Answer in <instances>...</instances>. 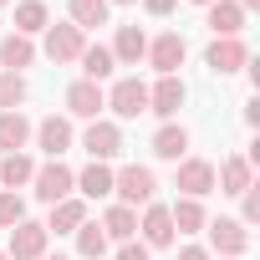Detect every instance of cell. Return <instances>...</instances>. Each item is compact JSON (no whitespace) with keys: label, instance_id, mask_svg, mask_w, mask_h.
<instances>
[{"label":"cell","instance_id":"obj_7","mask_svg":"<svg viewBox=\"0 0 260 260\" xmlns=\"http://www.w3.org/2000/svg\"><path fill=\"white\" fill-rule=\"evenodd\" d=\"M82 46H87V31H77L72 21H61V26H46V56H51L56 67L77 61V56H82Z\"/></svg>","mask_w":260,"mask_h":260},{"label":"cell","instance_id":"obj_6","mask_svg":"<svg viewBox=\"0 0 260 260\" xmlns=\"http://www.w3.org/2000/svg\"><path fill=\"white\" fill-rule=\"evenodd\" d=\"M82 148H87V158L92 164H107V158H117L122 153V127L117 122H87V133H82Z\"/></svg>","mask_w":260,"mask_h":260},{"label":"cell","instance_id":"obj_13","mask_svg":"<svg viewBox=\"0 0 260 260\" xmlns=\"http://www.w3.org/2000/svg\"><path fill=\"white\" fill-rule=\"evenodd\" d=\"M31 133H36V148H41L46 158H61V153L72 148V122H67V117H56V112H51V117H41Z\"/></svg>","mask_w":260,"mask_h":260},{"label":"cell","instance_id":"obj_11","mask_svg":"<svg viewBox=\"0 0 260 260\" xmlns=\"http://www.w3.org/2000/svg\"><path fill=\"white\" fill-rule=\"evenodd\" d=\"M46 240H51L46 224L21 219V224L11 230V250H6V255H11V260H41V255H46Z\"/></svg>","mask_w":260,"mask_h":260},{"label":"cell","instance_id":"obj_30","mask_svg":"<svg viewBox=\"0 0 260 260\" xmlns=\"http://www.w3.org/2000/svg\"><path fill=\"white\" fill-rule=\"evenodd\" d=\"M77 255H82V260H102V255H107L102 224H82V230H77Z\"/></svg>","mask_w":260,"mask_h":260},{"label":"cell","instance_id":"obj_31","mask_svg":"<svg viewBox=\"0 0 260 260\" xmlns=\"http://www.w3.org/2000/svg\"><path fill=\"white\" fill-rule=\"evenodd\" d=\"M26 219V199L16 189H0V230H16Z\"/></svg>","mask_w":260,"mask_h":260},{"label":"cell","instance_id":"obj_3","mask_svg":"<svg viewBox=\"0 0 260 260\" xmlns=\"http://www.w3.org/2000/svg\"><path fill=\"white\" fill-rule=\"evenodd\" d=\"M107 107H112L122 122L143 117V112H148V82H138V77H117L112 92H107Z\"/></svg>","mask_w":260,"mask_h":260},{"label":"cell","instance_id":"obj_27","mask_svg":"<svg viewBox=\"0 0 260 260\" xmlns=\"http://www.w3.org/2000/svg\"><path fill=\"white\" fill-rule=\"evenodd\" d=\"M77 189H82L87 199H107V194H112V169H107V164H87V169L77 174Z\"/></svg>","mask_w":260,"mask_h":260},{"label":"cell","instance_id":"obj_5","mask_svg":"<svg viewBox=\"0 0 260 260\" xmlns=\"http://www.w3.org/2000/svg\"><path fill=\"white\" fill-rule=\"evenodd\" d=\"M204 67H209L214 77H230V72L250 67V46H245L240 36H214L209 51H204Z\"/></svg>","mask_w":260,"mask_h":260},{"label":"cell","instance_id":"obj_24","mask_svg":"<svg viewBox=\"0 0 260 260\" xmlns=\"http://www.w3.org/2000/svg\"><path fill=\"white\" fill-rule=\"evenodd\" d=\"M153 153H158V158H169V164H179V158L189 153V133H184L179 122H164L158 133H153Z\"/></svg>","mask_w":260,"mask_h":260},{"label":"cell","instance_id":"obj_8","mask_svg":"<svg viewBox=\"0 0 260 260\" xmlns=\"http://www.w3.org/2000/svg\"><path fill=\"white\" fill-rule=\"evenodd\" d=\"M174 189H184V199L214 194V164H209V158H184L179 174H174Z\"/></svg>","mask_w":260,"mask_h":260},{"label":"cell","instance_id":"obj_19","mask_svg":"<svg viewBox=\"0 0 260 260\" xmlns=\"http://www.w3.org/2000/svg\"><path fill=\"white\" fill-rule=\"evenodd\" d=\"M214 184H219V194H245L255 179H250V164H245V153H235V158H224L219 169H214Z\"/></svg>","mask_w":260,"mask_h":260},{"label":"cell","instance_id":"obj_39","mask_svg":"<svg viewBox=\"0 0 260 260\" xmlns=\"http://www.w3.org/2000/svg\"><path fill=\"white\" fill-rule=\"evenodd\" d=\"M194 6H214V0H194Z\"/></svg>","mask_w":260,"mask_h":260},{"label":"cell","instance_id":"obj_26","mask_svg":"<svg viewBox=\"0 0 260 260\" xmlns=\"http://www.w3.org/2000/svg\"><path fill=\"white\" fill-rule=\"evenodd\" d=\"M31 174H36V158L31 153H6V158H0V184H6V189L31 184Z\"/></svg>","mask_w":260,"mask_h":260},{"label":"cell","instance_id":"obj_25","mask_svg":"<svg viewBox=\"0 0 260 260\" xmlns=\"http://www.w3.org/2000/svg\"><path fill=\"white\" fill-rule=\"evenodd\" d=\"M46 26H51L46 0H21V6H16V36H36V31H46Z\"/></svg>","mask_w":260,"mask_h":260},{"label":"cell","instance_id":"obj_15","mask_svg":"<svg viewBox=\"0 0 260 260\" xmlns=\"http://www.w3.org/2000/svg\"><path fill=\"white\" fill-rule=\"evenodd\" d=\"M107 51H112V61H117V67H138V61L148 56V36H143L138 26H117V36H112V46H107Z\"/></svg>","mask_w":260,"mask_h":260},{"label":"cell","instance_id":"obj_29","mask_svg":"<svg viewBox=\"0 0 260 260\" xmlns=\"http://www.w3.org/2000/svg\"><path fill=\"white\" fill-rule=\"evenodd\" d=\"M21 102H26V77L0 72V112H21Z\"/></svg>","mask_w":260,"mask_h":260},{"label":"cell","instance_id":"obj_23","mask_svg":"<svg viewBox=\"0 0 260 260\" xmlns=\"http://www.w3.org/2000/svg\"><path fill=\"white\" fill-rule=\"evenodd\" d=\"M36 61V46H31V36H6L0 41V72H21V67H31Z\"/></svg>","mask_w":260,"mask_h":260},{"label":"cell","instance_id":"obj_10","mask_svg":"<svg viewBox=\"0 0 260 260\" xmlns=\"http://www.w3.org/2000/svg\"><path fill=\"white\" fill-rule=\"evenodd\" d=\"M209 230V245L224 255V260H240L245 250H250V230L240 224V219H214V224H204Z\"/></svg>","mask_w":260,"mask_h":260},{"label":"cell","instance_id":"obj_17","mask_svg":"<svg viewBox=\"0 0 260 260\" xmlns=\"http://www.w3.org/2000/svg\"><path fill=\"white\" fill-rule=\"evenodd\" d=\"M26 143H31V117L0 112V153H26Z\"/></svg>","mask_w":260,"mask_h":260},{"label":"cell","instance_id":"obj_41","mask_svg":"<svg viewBox=\"0 0 260 260\" xmlns=\"http://www.w3.org/2000/svg\"><path fill=\"white\" fill-rule=\"evenodd\" d=\"M0 6H11V0H0Z\"/></svg>","mask_w":260,"mask_h":260},{"label":"cell","instance_id":"obj_32","mask_svg":"<svg viewBox=\"0 0 260 260\" xmlns=\"http://www.w3.org/2000/svg\"><path fill=\"white\" fill-rule=\"evenodd\" d=\"M240 199H245V209H240V224H255V219H260V189L250 184V189H245Z\"/></svg>","mask_w":260,"mask_h":260},{"label":"cell","instance_id":"obj_14","mask_svg":"<svg viewBox=\"0 0 260 260\" xmlns=\"http://www.w3.org/2000/svg\"><path fill=\"white\" fill-rule=\"evenodd\" d=\"M184 77H158L153 87H148V112H158V117H174L179 107H184Z\"/></svg>","mask_w":260,"mask_h":260},{"label":"cell","instance_id":"obj_36","mask_svg":"<svg viewBox=\"0 0 260 260\" xmlns=\"http://www.w3.org/2000/svg\"><path fill=\"white\" fill-rule=\"evenodd\" d=\"M235 6H240V11H245V16H250V11H255V6H260V0H235Z\"/></svg>","mask_w":260,"mask_h":260},{"label":"cell","instance_id":"obj_35","mask_svg":"<svg viewBox=\"0 0 260 260\" xmlns=\"http://www.w3.org/2000/svg\"><path fill=\"white\" fill-rule=\"evenodd\" d=\"M179 260H209V250H204V245H184V250H179Z\"/></svg>","mask_w":260,"mask_h":260},{"label":"cell","instance_id":"obj_38","mask_svg":"<svg viewBox=\"0 0 260 260\" xmlns=\"http://www.w3.org/2000/svg\"><path fill=\"white\" fill-rule=\"evenodd\" d=\"M41 260H67V255H41Z\"/></svg>","mask_w":260,"mask_h":260},{"label":"cell","instance_id":"obj_22","mask_svg":"<svg viewBox=\"0 0 260 260\" xmlns=\"http://www.w3.org/2000/svg\"><path fill=\"white\" fill-rule=\"evenodd\" d=\"M169 219H174V235H199V230L209 224V214H204L199 199H179V204H169Z\"/></svg>","mask_w":260,"mask_h":260},{"label":"cell","instance_id":"obj_12","mask_svg":"<svg viewBox=\"0 0 260 260\" xmlns=\"http://www.w3.org/2000/svg\"><path fill=\"white\" fill-rule=\"evenodd\" d=\"M102 107H107V92H102L97 82H87V77H82V82H72V87H67V112H72V117L97 122V112H102Z\"/></svg>","mask_w":260,"mask_h":260},{"label":"cell","instance_id":"obj_2","mask_svg":"<svg viewBox=\"0 0 260 260\" xmlns=\"http://www.w3.org/2000/svg\"><path fill=\"white\" fill-rule=\"evenodd\" d=\"M153 189H158V179H153V169H143V164H122L117 174H112V194H117V204H153Z\"/></svg>","mask_w":260,"mask_h":260},{"label":"cell","instance_id":"obj_28","mask_svg":"<svg viewBox=\"0 0 260 260\" xmlns=\"http://www.w3.org/2000/svg\"><path fill=\"white\" fill-rule=\"evenodd\" d=\"M107 0H72V26L77 31H92V26H107Z\"/></svg>","mask_w":260,"mask_h":260},{"label":"cell","instance_id":"obj_4","mask_svg":"<svg viewBox=\"0 0 260 260\" xmlns=\"http://www.w3.org/2000/svg\"><path fill=\"white\" fill-rule=\"evenodd\" d=\"M184 56H189L184 36H179V31H164V36H153V41H148V56H143V61H148L158 77H179Z\"/></svg>","mask_w":260,"mask_h":260},{"label":"cell","instance_id":"obj_34","mask_svg":"<svg viewBox=\"0 0 260 260\" xmlns=\"http://www.w3.org/2000/svg\"><path fill=\"white\" fill-rule=\"evenodd\" d=\"M174 6H179V0H143V11H148V16H169Z\"/></svg>","mask_w":260,"mask_h":260},{"label":"cell","instance_id":"obj_1","mask_svg":"<svg viewBox=\"0 0 260 260\" xmlns=\"http://www.w3.org/2000/svg\"><path fill=\"white\" fill-rule=\"evenodd\" d=\"M31 189H36V199H41V204H61V199H72V189H77V174H72L61 158H46V164H36V174H31Z\"/></svg>","mask_w":260,"mask_h":260},{"label":"cell","instance_id":"obj_18","mask_svg":"<svg viewBox=\"0 0 260 260\" xmlns=\"http://www.w3.org/2000/svg\"><path fill=\"white\" fill-rule=\"evenodd\" d=\"M102 235H107V240H117V245L138 240V209H127V204H112V209L102 214Z\"/></svg>","mask_w":260,"mask_h":260},{"label":"cell","instance_id":"obj_37","mask_svg":"<svg viewBox=\"0 0 260 260\" xmlns=\"http://www.w3.org/2000/svg\"><path fill=\"white\" fill-rule=\"evenodd\" d=\"M107 6H133V0H107Z\"/></svg>","mask_w":260,"mask_h":260},{"label":"cell","instance_id":"obj_9","mask_svg":"<svg viewBox=\"0 0 260 260\" xmlns=\"http://www.w3.org/2000/svg\"><path fill=\"white\" fill-rule=\"evenodd\" d=\"M138 240L148 250H169L174 245V219H169V204H148L143 219H138Z\"/></svg>","mask_w":260,"mask_h":260},{"label":"cell","instance_id":"obj_16","mask_svg":"<svg viewBox=\"0 0 260 260\" xmlns=\"http://www.w3.org/2000/svg\"><path fill=\"white\" fill-rule=\"evenodd\" d=\"M82 224H87V199H61V204H51L46 235H77Z\"/></svg>","mask_w":260,"mask_h":260},{"label":"cell","instance_id":"obj_33","mask_svg":"<svg viewBox=\"0 0 260 260\" xmlns=\"http://www.w3.org/2000/svg\"><path fill=\"white\" fill-rule=\"evenodd\" d=\"M112 260H148V245H143V240H127V245H117Z\"/></svg>","mask_w":260,"mask_h":260},{"label":"cell","instance_id":"obj_20","mask_svg":"<svg viewBox=\"0 0 260 260\" xmlns=\"http://www.w3.org/2000/svg\"><path fill=\"white\" fill-rule=\"evenodd\" d=\"M209 11V31L214 36H240L245 31V11L235 6V0H214V6H204Z\"/></svg>","mask_w":260,"mask_h":260},{"label":"cell","instance_id":"obj_40","mask_svg":"<svg viewBox=\"0 0 260 260\" xmlns=\"http://www.w3.org/2000/svg\"><path fill=\"white\" fill-rule=\"evenodd\" d=\"M0 260H11V255H6V250H0Z\"/></svg>","mask_w":260,"mask_h":260},{"label":"cell","instance_id":"obj_21","mask_svg":"<svg viewBox=\"0 0 260 260\" xmlns=\"http://www.w3.org/2000/svg\"><path fill=\"white\" fill-rule=\"evenodd\" d=\"M77 61H82V77H87V82H97V87H102V82L112 77V67H117V61H112V51H107V46H97V41H87Z\"/></svg>","mask_w":260,"mask_h":260}]
</instances>
